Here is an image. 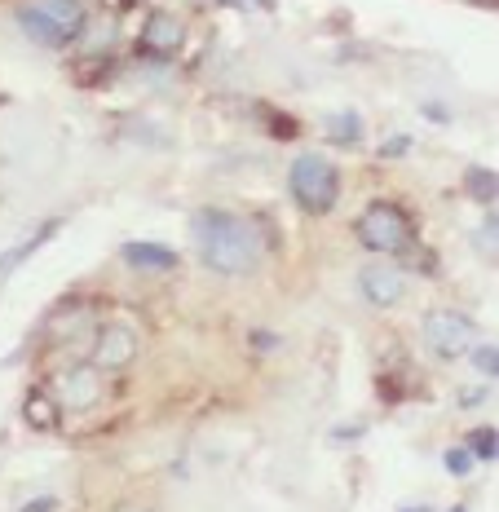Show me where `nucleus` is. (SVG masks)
<instances>
[{
	"mask_svg": "<svg viewBox=\"0 0 499 512\" xmlns=\"http://www.w3.org/2000/svg\"><path fill=\"white\" fill-rule=\"evenodd\" d=\"M447 468H451L455 477H469V473H473V455L455 446V451H447Z\"/></svg>",
	"mask_w": 499,
	"mask_h": 512,
	"instance_id": "4468645a",
	"label": "nucleus"
},
{
	"mask_svg": "<svg viewBox=\"0 0 499 512\" xmlns=\"http://www.w3.org/2000/svg\"><path fill=\"white\" fill-rule=\"evenodd\" d=\"M53 504H58V499H49V495H45V499H31L23 512H53Z\"/></svg>",
	"mask_w": 499,
	"mask_h": 512,
	"instance_id": "f3484780",
	"label": "nucleus"
},
{
	"mask_svg": "<svg viewBox=\"0 0 499 512\" xmlns=\"http://www.w3.org/2000/svg\"><path fill=\"white\" fill-rule=\"evenodd\" d=\"M288 186H292V199L310 212V217L332 212L336 199H341V173H336L332 159H323V155H301L296 159Z\"/></svg>",
	"mask_w": 499,
	"mask_h": 512,
	"instance_id": "7ed1b4c3",
	"label": "nucleus"
},
{
	"mask_svg": "<svg viewBox=\"0 0 499 512\" xmlns=\"http://www.w3.org/2000/svg\"><path fill=\"white\" fill-rule=\"evenodd\" d=\"M469 186H473L477 199H495V177L486 173V168H473V173H469Z\"/></svg>",
	"mask_w": 499,
	"mask_h": 512,
	"instance_id": "ddd939ff",
	"label": "nucleus"
},
{
	"mask_svg": "<svg viewBox=\"0 0 499 512\" xmlns=\"http://www.w3.org/2000/svg\"><path fill=\"white\" fill-rule=\"evenodd\" d=\"M332 133L341 137V142H358V137H363V120H358V115H349V111H341L332 120Z\"/></svg>",
	"mask_w": 499,
	"mask_h": 512,
	"instance_id": "f8f14e48",
	"label": "nucleus"
},
{
	"mask_svg": "<svg viewBox=\"0 0 499 512\" xmlns=\"http://www.w3.org/2000/svg\"><path fill=\"white\" fill-rule=\"evenodd\" d=\"M124 261L137 270H173L177 252H168L164 243H124Z\"/></svg>",
	"mask_w": 499,
	"mask_h": 512,
	"instance_id": "9b49d317",
	"label": "nucleus"
},
{
	"mask_svg": "<svg viewBox=\"0 0 499 512\" xmlns=\"http://www.w3.org/2000/svg\"><path fill=\"white\" fill-rule=\"evenodd\" d=\"M53 389H58V407L84 411L102 398V376H98V367H71V371H58Z\"/></svg>",
	"mask_w": 499,
	"mask_h": 512,
	"instance_id": "0eeeda50",
	"label": "nucleus"
},
{
	"mask_svg": "<svg viewBox=\"0 0 499 512\" xmlns=\"http://www.w3.org/2000/svg\"><path fill=\"white\" fill-rule=\"evenodd\" d=\"M358 287H363V296L371 305H398L402 270H394V265H367V270L358 274Z\"/></svg>",
	"mask_w": 499,
	"mask_h": 512,
	"instance_id": "1a4fd4ad",
	"label": "nucleus"
},
{
	"mask_svg": "<svg viewBox=\"0 0 499 512\" xmlns=\"http://www.w3.org/2000/svg\"><path fill=\"white\" fill-rule=\"evenodd\" d=\"M190 230H195L199 256L221 274H248V270H257L265 256L261 230L252 221L235 217V212L204 208V212H195V226Z\"/></svg>",
	"mask_w": 499,
	"mask_h": 512,
	"instance_id": "f257e3e1",
	"label": "nucleus"
},
{
	"mask_svg": "<svg viewBox=\"0 0 499 512\" xmlns=\"http://www.w3.org/2000/svg\"><path fill=\"white\" fill-rule=\"evenodd\" d=\"M358 243L371 252H385L394 256L398 248H407L411 243V221L407 212L394 208V204H376L363 212V221H358Z\"/></svg>",
	"mask_w": 499,
	"mask_h": 512,
	"instance_id": "20e7f679",
	"label": "nucleus"
},
{
	"mask_svg": "<svg viewBox=\"0 0 499 512\" xmlns=\"http://www.w3.org/2000/svg\"><path fill=\"white\" fill-rule=\"evenodd\" d=\"M18 23H23V31L36 36L40 45L58 49L84 31V5L80 0H31V5L18 9Z\"/></svg>",
	"mask_w": 499,
	"mask_h": 512,
	"instance_id": "f03ea898",
	"label": "nucleus"
},
{
	"mask_svg": "<svg viewBox=\"0 0 499 512\" xmlns=\"http://www.w3.org/2000/svg\"><path fill=\"white\" fill-rule=\"evenodd\" d=\"M477 371H482V376H495V371H499V354H495V349H477Z\"/></svg>",
	"mask_w": 499,
	"mask_h": 512,
	"instance_id": "dca6fc26",
	"label": "nucleus"
},
{
	"mask_svg": "<svg viewBox=\"0 0 499 512\" xmlns=\"http://www.w3.org/2000/svg\"><path fill=\"white\" fill-rule=\"evenodd\" d=\"M416 512H429V508H416Z\"/></svg>",
	"mask_w": 499,
	"mask_h": 512,
	"instance_id": "a211bd4d",
	"label": "nucleus"
},
{
	"mask_svg": "<svg viewBox=\"0 0 499 512\" xmlns=\"http://www.w3.org/2000/svg\"><path fill=\"white\" fill-rule=\"evenodd\" d=\"M424 340L438 358H460L473 349V323L455 309H433V314H424Z\"/></svg>",
	"mask_w": 499,
	"mask_h": 512,
	"instance_id": "39448f33",
	"label": "nucleus"
},
{
	"mask_svg": "<svg viewBox=\"0 0 499 512\" xmlns=\"http://www.w3.org/2000/svg\"><path fill=\"white\" fill-rule=\"evenodd\" d=\"M182 40H186V27L177 23L173 14H164V9H155L151 18H146V27H142V45L159 53V58H168V53H177L182 49Z\"/></svg>",
	"mask_w": 499,
	"mask_h": 512,
	"instance_id": "6e6552de",
	"label": "nucleus"
},
{
	"mask_svg": "<svg viewBox=\"0 0 499 512\" xmlns=\"http://www.w3.org/2000/svg\"><path fill=\"white\" fill-rule=\"evenodd\" d=\"M473 451H477V460H495V433L491 429H477Z\"/></svg>",
	"mask_w": 499,
	"mask_h": 512,
	"instance_id": "2eb2a0df",
	"label": "nucleus"
},
{
	"mask_svg": "<svg viewBox=\"0 0 499 512\" xmlns=\"http://www.w3.org/2000/svg\"><path fill=\"white\" fill-rule=\"evenodd\" d=\"M455 512H464V508H455Z\"/></svg>",
	"mask_w": 499,
	"mask_h": 512,
	"instance_id": "6ab92c4d",
	"label": "nucleus"
},
{
	"mask_svg": "<svg viewBox=\"0 0 499 512\" xmlns=\"http://www.w3.org/2000/svg\"><path fill=\"white\" fill-rule=\"evenodd\" d=\"M23 420H27L36 433H58V424H62L58 398H49L45 389H31L27 402H23Z\"/></svg>",
	"mask_w": 499,
	"mask_h": 512,
	"instance_id": "9d476101",
	"label": "nucleus"
},
{
	"mask_svg": "<svg viewBox=\"0 0 499 512\" xmlns=\"http://www.w3.org/2000/svg\"><path fill=\"white\" fill-rule=\"evenodd\" d=\"M137 358V332L129 323H106L93 349V367L98 371H124Z\"/></svg>",
	"mask_w": 499,
	"mask_h": 512,
	"instance_id": "423d86ee",
	"label": "nucleus"
}]
</instances>
